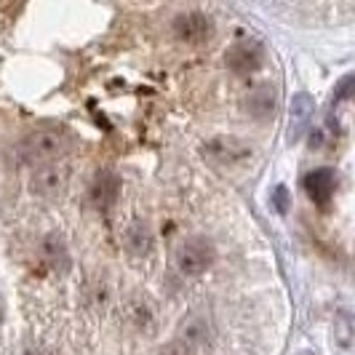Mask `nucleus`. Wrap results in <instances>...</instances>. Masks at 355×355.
<instances>
[{
    "label": "nucleus",
    "instance_id": "nucleus-1",
    "mask_svg": "<svg viewBox=\"0 0 355 355\" xmlns=\"http://www.w3.org/2000/svg\"><path fill=\"white\" fill-rule=\"evenodd\" d=\"M64 147H67V137L62 128H37L19 142V158L30 166H46L59 158Z\"/></svg>",
    "mask_w": 355,
    "mask_h": 355
},
{
    "label": "nucleus",
    "instance_id": "nucleus-2",
    "mask_svg": "<svg viewBox=\"0 0 355 355\" xmlns=\"http://www.w3.org/2000/svg\"><path fill=\"white\" fill-rule=\"evenodd\" d=\"M216 259V249L206 235H193V238H184L174 251V267H177L179 275L184 278H196L203 275Z\"/></svg>",
    "mask_w": 355,
    "mask_h": 355
},
{
    "label": "nucleus",
    "instance_id": "nucleus-3",
    "mask_svg": "<svg viewBox=\"0 0 355 355\" xmlns=\"http://www.w3.org/2000/svg\"><path fill=\"white\" fill-rule=\"evenodd\" d=\"M265 59H267L265 46L259 40H249V37L232 43L230 49H227V53H225V64L232 72H238V75H251V72L262 70L265 67Z\"/></svg>",
    "mask_w": 355,
    "mask_h": 355
},
{
    "label": "nucleus",
    "instance_id": "nucleus-4",
    "mask_svg": "<svg viewBox=\"0 0 355 355\" xmlns=\"http://www.w3.org/2000/svg\"><path fill=\"white\" fill-rule=\"evenodd\" d=\"M174 35L182 43H206L209 37L214 35V21L211 17L200 14V11H184V14H177L174 17Z\"/></svg>",
    "mask_w": 355,
    "mask_h": 355
},
{
    "label": "nucleus",
    "instance_id": "nucleus-5",
    "mask_svg": "<svg viewBox=\"0 0 355 355\" xmlns=\"http://www.w3.org/2000/svg\"><path fill=\"white\" fill-rule=\"evenodd\" d=\"M118 198H121V177L112 168H99L89 184L91 206L99 211H107L118 203Z\"/></svg>",
    "mask_w": 355,
    "mask_h": 355
},
{
    "label": "nucleus",
    "instance_id": "nucleus-6",
    "mask_svg": "<svg viewBox=\"0 0 355 355\" xmlns=\"http://www.w3.org/2000/svg\"><path fill=\"white\" fill-rule=\"evenodd\" d=\"M203 155L219 166H238L251 158V144L238 137H216L203 147Z\"/></svg>",
    "mask_w": 355,
    "mask_h": 355
},
{
    "label": "nucleus",
    "instance_id": "nucleus-7",
    "mask_svg": "<svg viewBox=\"0 0 355 355\" xmlns=\"http://www.w3.org/2000/svg\"><path fill=\"white\" fill-rule=\"evenodd\" d=\"M67 168L59 166V163H46V166H37L33 171V179H30V190L35 193L37 198H56L64 193L67 187Z\"/></svg>",
    "mask_w": 355,
    "mask_h": 355
},
{
    "label": "nucleus",
    "instance_id": "nucleus-8",
    "mask_svg": "<svg viewBox=\"0 0 355 355\" xmlns=\"http://www.w3.org/2000/svg\"><path fill=\"white\" fill-rule=\"evenodd\" d=\"M313 112H315V102L310 94H294L291 107H288V142L297 144L307 134V128L313 123Z\"/></svg>",
    "mask_w": 355,
    "mask_h": 355
},
{
    "label": "nucleus",
    "instance_id": "nucleus-9",
    "mask_svg": "<svg viewBox=\"0 0 355 355\" xmlns=\"http://www.w3.org/2000/svg\"><path fill=\"white\" fill-rule=\"evenodd\" d=\"M243 107L251 118L257 121H267L275 115L278 110V91L272 83H257L254 89H249V94L243 96Z\"/></svg>",
    "mask_w": 355,
    "mask_h": 355
},
{
    "label": "nucleus",
    "instance_id": "nucleus-10",
    "mask_svg": "<svg viewBox=\"0 0 355 355\" xmlns=\"http://www.w3.org/2000/svg\"><path fill=\"white\" fill-rule=\"evenodd\" d=\"M302 187L313 203L326 206L334 198V193H337V174H334V168H326V166L323 168H313L310 174H304Z\"/></svg>",
    "mask_w": 355,
    "mask_h": 355
},
{
    "label": "nucleus",
    "instance_id": "nucleus-11",
    "mask_svg": "<svg viewBox=\"0 0 355 355\" xmlns=\"http://www.w3.org/2000/svg\"><path fill=\"white\" fill-rule=\"evenodd\" d=\"M153 249V232L144 222H134L128 230H125V251L131 257H147Z\"/></svg>",
    "mask_w": 355,
    "mask_h": 355
},
{
    "label": "nucleus",
    "instance_id": "nucleus-12",
    "mask_svg": "<svg viewBox=\"0 0 355 355\" xmlns=\"http://www.w3.org/2000/svg\"><path fill=\"white\" fill-rule=\"evenodd\" d=\"M43 259H46L53 270H64L67 262H70L67 246H64V241H62L56 232H49V235L43 238Z\"/></svg>",
    "mask_w": 355,
    "mask_h": 355
},
{
    "label": "nucleus",
    "instance_id": "nucleus-13",
    "mask_svg": "<svg viewBox=\"0 0 355 355\" xmlns=\"http://www.w3.org/2000/svg\"><path fill=\"white\" fill-rule=\"evenodd\" d=\"M128 318L134 320V326H139V329H150V326H153V313L147 310V304L144 302H131V307H128Z\"/></svg>",
    "mask_w": 355,
    "mask_h": 355
},
{
    "label": "nucleus",
    "instance_id": "nucleus-14",
    "mask_svg": "<svg viewBox=\"0 0 355 355\" xmlns=\"http://www.w3.org/2000/svg\"><path fill=\"white\" fill-rule=\"evenodd\" d=\"M270 200H272V209L278 214H288V209H291V193L286 190L284 184H278V187L272 190Z\"/></svg>",
    "mask_w": 355,
    "mask_h": 355
},
{
    "label": "nucleus",
    "instance_id": "nucleus-15",
    "mask_svg": "<svg viewBox=\"0 0 355 355\" xmlns=\"http://www.w3.org/2000/svg\"><path fill=\"white\" fill-rule=\"evenodd\" d=\"M158 355H196V350H193V345H187L182 339H174V342L163 345L158 350Z\"/></svg>",
    "mask_w": 355,
    "mask_h": 355
},
{
    "label": "nucleus",
    "instance_id": "nucleus-16",
    "mask_svg": "<svg viewBox=\"0 0 355 355\" xmlns=\"http://www.w3.org/2000/svg\"><path fill=\"white\" fill-rule=\"evenodd\" d=\"M353 75H345L342 80H339V86H337V94H334V99L337 102H347L350 96H353Z\"/></svg>",
    "mask_w": 355,
    "mask_h": 355
},
{
    "label": "nucleus",
    "instance_id": "nucleus-17",
    "mask_svg": "<svg viewBox=\"0 0 355 355\" xmlns=\"http://www.w3.org/2000/svg\"><path fill=\"white\" fill-rule=\"evenodd\" d=\"M297 355H313V353H310V350H304V353H297Z\"/></svg>",
    "mask_w": 355,
    "mask_h": 355
},
{
    "label": "nucleus",
    "instance_id": "nucleus-18",
    "mask_svg": "<svg viewBox=\"0 0 355 355\" xmlns=\"http://www.w3.org/2000/svg\"><path fill=\"white\" fill-rule=\"evenodd\" d=\"M0 323H3V307H0Z\"/></svg>",
    "mask_w": 355,
    "mask_h": 355
}]
</instances>
